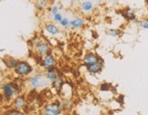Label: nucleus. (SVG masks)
Listing matches in <instances>:
<instances>
[{"instance_id":"a211bd4d","label":"nucleus","mask_w":148,"mask_h":115,"mask_svg":"<svg viewBox=\"0 0 148 115\" xmlns=\"http://www.w3.org/2000/svg\"><path fill=\"white\" fill-rule=\"evenodd\" d=\"M53 19H54V21H56V22H60V21L63 19V18H62V16L60 15V14H56V15H54L53 16Z\"/></svg>"},{"instance_id":"f3484780","label":"nucleus","mask_w":148,"mask_h":115,"mask_svg":"<svg viewBox=\"0 0 148 115\" xmlns=\"http://www.w3.org/2000/svg\"><path fill=\"white\" fill-rule=\"evenodd\" d=\"M141 27L145 28V29H148V18L141 21Z\"/></svg>"},{"instance_id":"f257e3e1","label":"nucleus","mask_w":148,"mask_h":115,"mask_svg":"<svg viewBox=\"0 0 148 115\" xmlns=\"http://www.w3.org/2000/svg\"><path fill=\"white\" fill-rule=\"evenodd\" d=\"M49 79L47 78V76L43 75L41 73H38L31 77L30 84L32 87L35 89H41V88H44L49 85Z\"/></svg>"},{"instance_id":"f8f14e48","label":"nucleus","mask_w":148,"mask_h":115,"mask_svg":"<svg viewBox=\"0 0 148 115\" xmlns=\"http://www.w3.org/2000/svg\"><path fill=\"white\" fill-rule=\"evenodd\" d=\"M25 104V101H24V97L23 96H18L16 97L15 101H14V105L16 107V108H21L23 107Z\"/></svg>"},{"instance_id":"ddd939ff","label":"nucleus","mask_w":148,"mask_h":115,"mask_svg":"<svg viewBox=\"0 0 148 115\" xmlns=\"http://www.w3.org/2000/svg\"><path fill=\"white\" fill-rule=\"evenodd\" d=\"M93 8V4L92 3V1H85L82 4V9L85 12H89Z\"/></svg>"},{"instance_id":"423d86ee","label":"nucleus","mask_w":148,"mask_h":115,"mask_svg":"<svg viewBox=\"0 0 148 115\" xmlns=\"http://www.w3.org/2000/svg\"><path fill=\"white\" fill-rule=\"evenodd\" d=\"M54 64H55V60L52 55L49 52L46 55H44L43 59H42V62H41V65L44 68H46L48 70V68H49L51 67H54Z\"/></svg>"},{"instance_id":"5701e85b","label":"nucleus","mask_w":148,"mask_h":115,"mask_svg":"<svg viewBox=\"0 0 148 115\" xmlns=\"http://www.w3.org/2000/svg\"><path fill=\"white\" fill-rule=\"evenodd\" d=\"M110 1H112V0H110Z\"/></svg>"},{"instance_id":"6e6552de","label":"nucleus","mask_w":148,"mask_h":115,"mask_svg":"<svg viewBox=\"0 0 148 115\" xmlns=\"http://www.w3.org/2000/svg\"><path fill=\"white\" fill-rule=\"evenodd\" d=\"M86 68H87V71L90 74H97V73H99L101 71L102 65L101 64L100 62H98V63H95V64L90 65V66H88Z\"/></svg>"},{"instance_id":"4468645a","label":"nucleus","mask_w":148,"mask_h":115,"mask_svg":"<svg viewBox=\"0 0 148 115\" xmlns=\"http://www.w3.org/2000/svg\"><path fill=\"white\" fill-rule=\"evenodd\" d=\"M5 65H7V67H8L9 68H14L15 70L16 67L18 66V61L14 59H9V60H5Z\"/></svg>"},{"instance_id":"b1692460","label":"nucleus","mask_w":148,"mask_h":115,"mask_svg":"<svg viewBox=\"0 0 148 115\" xmlns=\"http://www.w3.org/2000/svg\"><path fill=\"white\" fill-rule=\"evenodd\" d=\"M92 1H93V0H92Z\"/></svg>"},{"instance_id":"20e7f679","label":"nucleus","mask_w":148,"mask_h":115,"mask_svg":"<svg viewBox=\"0 0 148 115\" xmlns=\"http://www.w3.org/2000/svg\"><path fill=\"white\" fill-rule=\"evenodd\" d=\"M60 112V107L58 103H51L45 107L44 109V114L45 115H59Z\"/></svg>"},{"instance_id":"aec40b11","label":"nucleus","mask_w":148,"mask_h":115,"mask_svg":"<svg viewBox=\"0 0 148 115\" xmlns=\"http://www.w3.org/2000/svg\"><path fill=\"white\" fill-rule=\"evenodd\" d=\"M70 22L71 21H69V19H68V18H63L60 21V25L62 27H68V26H70Z\"/></svg>"},{"instance_id":"2eb2a0df","label":"nucleus","mask_w":148,"mask_h":115,"mask_svg":"<svg viewBox=\"0 0 148 115\" xmlns=\"http://www.w3.org/2000/svg\"><path fill=\"white\" fill-rule=\"evenodd\" d=\"M125 16H127V18L129 20H133L135 18V14L134 12V10L131 8H126V11H125Z\"/></svg>"},{"instance_id":"9d476101","label":"nucleus","mask_w":148,"mask_h":115,"mask_svg":"<svg viewBox=\"0 0 148 115\" xmlns=\"http://www.w3.org/2000/svg\"><path fill=\"white\" fill-rule=\"evenodd\" d=\"M47 78L50 80V81H55V80L58 79V75L55 71V67H51L48 68V72L46 74Z\"/></svg>"},{"instance_id":"dca6fc26","label":"nucleus","mask_w":148,"mask_h":115,"mask_svg":"<svg viewBox=\"0 0 148 115\" xmlns=\"http://www.w3.org/2000/svg\"><path fill=\"white\" fill-rule=\"evenodd\" d=\"M119 34H120V32H119L118 29H110L109 30V35L111 37H117V36H119Z\"/></svg>"},{"instance_id":"1a4fd4ad","label":"nucleus","mask_w":148,"mask_h":115,"mask_svg":"<svg viewBox=\"0 0 148 115\" xmlns=\"http://www.w3.org/2000/svg\"><path fill=\"white\" fill-rule=\"evenodd\" d=\"M45 30H46L48 33L51 34V35H53V36L58 35V34L60 33V29L58 28V27L54 24H47L46 26H45Z\"/></svg>"},{"instance_id":"7ed1b4c3","label":"nucleus","mask_w":148,"mask_h":115,"mask_svg":"<svg viewBox=\"0 0 148 115\" xmlns=\"http://www.w3.org/2000/svg\"><path fill=\"white\" fill-rule=\"evenodd\" d=\"M35 45H36V52L39 56L46 55L49 52V45L46 42H43L42 40L38 39Z\"/></svg>"},{"instance_id":"4be33fe9","label":"nucleus","mask_w":148,"mask_h":115,"mask_svg":"<svg viewBox=\"0 0 148 115\" xmlns=\"http://www.w3.org/2000/svg\"><path fill=\"white\" fill-rule=\"evenodd\" d=\"M147 16H148V9H147Z\"/></svg>"},{"instance_id":"f03ea898","label":"nucleus","mask_w":148,"mask_h":115,"mask_svg":"<svg viewBox=\"0 0 148 115\" xmlns=\"http://www.w3.org/2000/svg\"><path fill=\"white\" fill-rule=\"evenodd\" d=\"M32 71L33 68L27 61H18V66L15 68V72L19 76H27Z\"/></svg>"},{"instance_id":"9b49d317","label":"nucleus","mask_w":148,"mask_h":115,"mask_svg":"<svg viewBox=\"0 0 148 115\" xmlns=\"http://www.w3.org/2000/svg\"><path fill=\"white\" fill-rule=\"evenodd\" d=\"M83 24H84V21H83V19L81 18H76L72 19V20L70 22V26L72 27H75V28L81 27Z\"/></svg>"},{"instance_id":"39448f33","label":"nucleus","mask_w":148,"mask_h":115,"mask_svg":"<svg viewBox=\"0 0 148 115\" xmlns=\"http://www.w3.org/2000/svg\"><path fill=\"white\" fill-rule=\"evenodd\" d=\"M2 90H3V93H4L5 97L7 98L8 100L12 99L14 96V93L16 92L13 85L11 83H7V84L2 85Z\"/></svg>"},{"instance_id":"6ab92c4d","label":"nucleus","mask_w":148,"mask_h":115,"mask_svg":"<svg viewBox=\"0 0 148 115\" xmlns=\"http://www.w3.org/2000/svg\"><path fill=\"white\" fill-rule=\"evenodd\" d=\"M58 12H59V7H58V5H54V7H52L50 8V13L52 14L53 16L56 15V14H58Z\"/></svg>"},{"instance_id":"0eeeda50","label":"nucleus","mask_w":148,"mask_h":115,"mask_svg":"<svg viewBox=\"0 0 148 115\" xmlns=\"http://www.w3.org/2000/svg\"><path fill=\"white\" fill-rule=\"evenodd\" d=\"M83 62L86 67L90 66V65H92L95 64V63H98L100 62L99 57L96 56L93 53H88L87 55H85L84 59H83Z\"/></svg>"},{"instance_id":"412c9836","label":"nucleus","mask_w":148,"mask_h":115,"mask_svg":"<svg viewBox=\"0 0 148 115\" xmlns=\"http://www.w3.org/2000/svg\"><path fill=\"white\" fill-rule=\"evenodd\" d=\"M14 115H22L20 112H15V114Z\"/></svg>"}]
</instances>
